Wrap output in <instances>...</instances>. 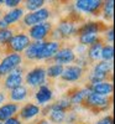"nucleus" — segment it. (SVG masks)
Masks as SVG:
<instances>
[{
	"label": "nucleus",
	"mask_w": 115,
	"mask_h": 124,
	"mask_svg": "<svg viewBox=\"0 0 115 124\" xmlns=\"http://www.w3.org/2000/svg\"><path fill=\"white\" fill-rule=\"evenodd\" d=\"M100 37L98 34H84V35H79V42L80 45L89 47L90 45L95 44L97 41H99Z\"/></svg>",
	"instance_id": "393cba45"
},
{
	"label": "nucleus",
	"mask_w": 115,
	"mask_h": 124,
	"mask_svg": "<svg viewBox=\"0 0 115 124\" xmlns=\"http://www.w3.org/2000/svg\"><path fill=\"white\" fill-rule=\"evenodd\" d=\"M37 124H51L47 119H41L40 122H37Z\"/></svg>",
	"instance_id": "79ce46f5"
},
{
	"label": "nucleus",
	"mask_w": 115,
	"mask_h": 124,
	"mask_svg": "<svg viewBox=\"0 0 115 124\" xmlns=\"http://www.w3.org/2000/svg\"><path fill=\"white\" fill-rule=\"evenodd\" d=\"M90 93H92L90 89L88 87H84V88L77 89L74 93H72L68 99H69L72 106H79V104H82V103L87 99V97L90 94Z\"/></svg>",
	"instance_id": "f3484780"
},
{
	"label": "nucleus",
	"mask_w": 115,
	"mask_h": 124,
	"mask_svg": "<svg viewBox=\"0 0 115 124\" xmlns=\"http://www.w3.org/2000/svg\"><path fill=\"white\" fill-rule=\"evenodd\" d=\"M111 62H105V61H99L98 63H95V66H94L93 71L97 72V73H100V75H105L108 76L110 72H111Z\"/></svg>",
	"instance_id": "a878e982"
},
{
	"label": "nucleus",
	"mask_w": 115,
	"mask_h": 124,
	"mask_svg": "<svg viewBox=\"0 0 115 124\" xmlns=\"http://www.w3.org/2000/svg\"><path fill=\"white\" fill-rule=\"evenodd\" d=\"M22 63V56L20 54H7L0 62V77L9 75L11 71L20 67Z\"/></svg>",
	"instance_id": "f257e3e1"
},
{
	"label": "nucleus",
	"mask_w": 115,
	"mask_h": 124,
	"mask_svg": "<svg viewBox=\"0 0 115 124\" xmlns=\"http://www.w3.org/2000/svg\"><path fill=\"white\" fill-rule=\"evenodd\" d=\"M103 30V26L100 23L95 21H88L86 24H83L79 29H77L78 35H84V34H98Z\"/></svg>",
	"instance_id": "6ab92c4d"
},
{
	"label": "nucleus",
	"mask_w": 115,
	"mask_h": 124,
	"mask_svg": "<svg viewBox=\"0 0 115 124\" xmlns=\"http://www.w3.org/2000/svg\"><path fill=\"white\" fill-rule=\"evenodd\" d=\"M61 48V44L57 41H45V44L41 48L40 54L36 60H50L53 58V56L57 54V51Z\"/></svg>",
	"instance_id": "1a4fd4ad"
},
{
	"label": "nucleus",
	"mask_w": 115,
	"mask_h": 124,
	"mask_svg": "<svg viewBox=\"0 0 115 124\" xmlns=\"http://www.w3.org/2000/svg\"><path fill=\"white\" fill-rule=\"evenodd\" d=\"M72 108V104L68 98H63V99H59L56 103L51 104V109H55V110H62V112H66L68 109Z\"/></svg>",
	"instance_id": "cd10ccee"
},
{
	"label": "nucleus",
	"mask_w": 115,
	"mask_h": 124,
	"mask_svg": "<svg viewBox=\"0 0 115 124\" xmlns=\"http://www.w3.org/2000/svg\"><path fill=\"white\" fill-rule=\"evenodd\" d=\"M3 124H22V123H21V119H20V118L13 117V118H10V119L5 120Z\"/></svg>",
	"instance_id": "58836bf2"
},
{
	"label": "nucleus",
	"mask_w": 115,
	"mask_h": 124,
	"mask_svg": "<svg viewBox=\"0 0 115 124\" xmlns=\"http://www.w3.org/2000/svg\"><path fill=\"white\" fill-rule=\"evenodd\" d=\"M101 47H103V41L101 39L99 41H97L95 44L90 45L89 47H87V57L88 60H92V61H98L100 60V51H101Z\"/></svg>",
	"instance_id": "412c9836"
},
{
	"label": "nucleus",
	"mask_w": 115,
	"mask_h": 124,
	"mask_svg": "<svg viewBox=\"0 0 115 124\" xmlns=\"http://www.w3.org/2000/svg\"><path fill=\"white\" fill-rule=\"evenodd\" d=\"M52 60H53L57 65H61V66L65 67V65L73 63V62H74L76 54H74V51L69 47H61Z\"/></svg>",
	"instance_id": "6e6552de"
},
{
	"label": "nucleus",
	"mask_w": 115,
	"mask_h": 124,
	"mask_svg": "<svg viewBox=\"0 0 115 124\" xmlns=\"http://www.w3.org/2000/svg\"><path fill=\"white\" fill-rule=\"evenodd\" d=\"M77 119H78L77 113H76V112H71V113H68V114H66L65 122H66L67 124H74V123L77 122Z\"/></svg>",
	"instance_id": "72a5a7b5"
},
{
	"label": "nucleus",
	"mask_w": 115,
	"mask_h": 124,
	"mask_svg": "<svg viewBox=\"0 0 115 124\" xmlns=\"http://www.w3.org/2000/svg\"><path fill=\"white\" fill-rule=\"evenodd\" d=\"M101 5L103 1H100V0H78L74 4L78 11L86 13L89 15H98L101 9Z\"/></svg>",
	"instance_id": "423d86ee"
},
{
	"label": "nucleus",
	"mask_w": 115,
	"mask_h": 124,
	"mask_svg": "<svg viewBox=\"0 0 115 124\" xmlns=\"http://www.w3.org/2000/svg\"><path fill=\"white\" fill-rule=\"evenodd\" d=\"M22 73H24V70L21 67H17L15 68L14 71H11L9 75L5 76V88L13 91L20 86H22V81H24V77H22Z\"/></svg>",
	"instance_id": "0eeeda50"
},
{
	"label": "nucleus",
	"mask_w": 115,
	"mask_h": 124,
	"mask_svg": "<svg viewBox=\"0 0 115 124\" xmlns=\"http://www.w3.org/2000/svg\"><path fill=\"white\" fill-rule=\"evenodd\" d=\"M74 54H78L79 56H84V55H87V47L79 44V45H78V46L76 47V51H74Z\"/></svg>",
	"instance_id": "4c0bfd02"
},
{
	"label": "nucleus",
	"mask_w": 115,
	"mask_h": 124,
	"mask_svg": "<svg viewBox=\"0 0 115 124\" xmlns=\"http://www.w3.org/2000/svg\"><path fill=\"white\" fill-rule=\"evenodd\" d=\"M6 99V96H5V93L0 91V106H1V103H4Z\"/></svg>",
	"instance_id": "ea45409f"
},
{
	"label": "nucleus",
	"mask_w": 115,
	"mask_h": 124,
	"mask_svg": "<svg viewBox=\"0 0 115 124\" xmlns=\"http://www.w3.org/2000/svg\"><path fill=\"white\" fill-rule=\"evenodd\" d=\"M95 124H114V118L113 116H105L101 119H99Z\"/></svg>",
	"instance_id": "c9c22d12"
},
{
	"label": "nucleus",
	"mask_w": 115,
	"mask_h": 124,
	"mask_svg": "<svg viewBox=\"0 0 115 124\" xmlns=\"http://www.w3.org/2000/svg\"><path fill=\"white\" fill-rule=\"evenodd\" d=\"M43 44H45V41H34V42H31L27 46V48L24 51L25 57L27 60H36L41 48H42V46H43Z\"/></svg>",
	"instance_id": "aec40b11"
},
{
	"label": "nucleus",
	"mask_w": 115,
	"mask_h": 124,
	"mask_svg": "<svg viewBox=\"0 0 115 124\" xmlns=\"http://www.w3.org/2000/svg\"><path fill=\"white\" fill-rule=\"evenodd\" d=\"M48 118L51 122V124H62L66 119V112H62V110H55V109H51L48 113Z\"/></svg>",
	"instance_id": "5701e85b"
},
{
	"label": "nucleus",
	"mask_w": 115,
	"mask_h": 124,
	"mask_svg": "<svg viewBox=\"0 0 115 124\" xmlns=\"http://www.w3.org/2000/svg\"><path fill=\"white\" fill-rule=\"evenodd\" d=\"M1 3H4V5L7 6V8H13V9H15V8H19V5H20V0H5V1H1Z\"/></svg>",
	"instance_id": "e433bc0d"
},
{
	"label": "nucleus",
	"mask_w": 115,
	"mask_h": 124,
	"mask_svg": "<svg viewBox=\"0 0 115 124\" xmlns=\"http://www.w3.org/2000/svg\"><path fill=\"white\" fill-rule=\"evenodd\" d=\"M50 15H51V11L47 8H41V9L36 10V11L25 14L22 17V23L25 26H27L30 29L31 26H35L40 23H45L50 17Z\"/></svg>",
	"instance_id": "f03ea898"
},
{
	"label": "nucleus",
	"mask_w": 115,
	"mask_h": 124,
	"mask_svg": "<svg viewBox=\"0 0 115 124\" xmlns=\"http://www.w3.org/2000/svg\"><path fill=\"white\" fill-rule=\"evenodd\" d=\"M0 124H3V123H0Z\"/></svg>",
	"instance_id": "c03bdc74"
},
{
	"label": "nucleus",
	"mask_w": 115,
	"mask_h": 124,
	"mask_svg": "<svg viewBox=\"0 0 115 124\" xmlns=\"http://www.w3.org/2000/svg\"><path fill=\"white\" fill-rule=\"evenodd\" d=\"M30 44H31L30 37L24 32H20V34H16L11 37L10 42L7 44V47L11 52L20 54V52H24Z\"/></svg>",
	"instance_id": "39448f33"
},
{
	"label": "nucleus",
	"mask_w": 115,
	"mask_h": 124,
	"mask_svg": "<svg viewBox=\"0 0 115 124\" xmlns=\"http://www.w3.org/2000/svg\"><path fill=\"white\" fill-rule=\"evenodd\" d=\"M52 31V25L48 21L40 23L35 26H31L29 29V37L30 40L32 39L34 41H43Z\"/></svg>",
	"instance_id": "20e7f679"
},
{
	"label": "nucleus",
	"mask_w": 115,
	"mask_h": 124,
	"mask_svg": "<svg viewBox=\"0 0 115 124\" xmlns=\"http://www.w3.org/2000/svg\"><path fill=\"white\" fill-rule=\"evenodd\" d=\"M25 82L29 87H41L46 83V70L43 67H36L29 71L25 76Z\"/></svg>",
	"instance_id": "7ed1b4c3"
},
{
	"label": "nucleus",
	"mask_w": 115,
	"mask_h": 124,
	"mask_svg": "<svg viewBox=\"0 0 115 124\" xmlns=\"http://www.w3.org/2000/svg\"><path fill=\"white\" fill-rule=\"evenodd\" d=\"M21 17H24V9L22 8H15V9H11L10 11H7L6 14H4L3 20L5 21V24L7 26H10V25L17 23Z\"/></svg>",
	"instance_id": "a211bd4d"
},
{
	"label": "nucleus",
	"mask_w": 115,
	"mask_h": 124,
	"mask_svg": "<svg viewBox=\"0 0 115 124\" xmlns=\"http://www.w3.org/2000/svg\"><path fill=\"white\" fill-rule=\"evenodd\" d=\"M107 78H108V76L97 73V72H94V71H92V72H90V75H89V82H90V85L99 83V82H104Z\"/></svg>",
	"instance_id": "2f4dec72"
},
{
	"label": "nucleus",
	"mask_w": 115,
	"mask_h": 124,
	"mask_svg": "<svg viewBox=\"0 0 115 124\" xmlns=\"http://www.w3.org/2000/svg\"><path fill=\"white\" fill-rule=\"evenodd\" d=\"M19 112V106L16 103H4L0 106V123L15 117Z\"/></svg>",
	"instance_id": "dca6fc26"
},
{
	"label": "nucleus",
	"mask_w": 115,
	"mask_h": 124,
	"mask_svg": "<svg viewBox=\"0 0 115 124\" xmlns=\"http://www.w3.org/2000/svg\"><path fill=\"white\" fill-rule=\"evenodd\" d=\"M83 75V68L78 67L76 65H71L63 68V72L61 75V78L65 82H76L78 81Z\"/></svg>",
	"instance_id": "9b49d317"
},
{
	"label": "nucleus",
	"mask_w": 115,
	"mask_h": 124,
	"mask_svg": "<svg viewBox=\"0 0 115 124\" xmlns=\"http://www.w3.org/2000/svg\"><path fill=\"white\" fill-rule=\"evenodd\" d=\"M84 102L87 103V106L90 107V108H94V109H107L109 107L110 99H109V97H104V96L95 94V93H90Z\"/></svg>",
	"instance_id": "9d476101"
},
{
	"label": "nucleus",
	"mask_w": 115,
	"mask_h": 124,
	"mask_svg": "<svg viewBox=\"0 0 115 124\" xmlns=\"http://www.w3.org/2000/svg\"><path fill=\"white\" fill-rule=\"evenodd\" d=\"M56 30L59 32L62 39L63 37H71L77 32V26L72 20H62V21L58 24Z\"/></svg>",
	"instance_id": "4468645a"
},
{
	"label": "nucleus",
	"mask_w": 115,
	"mask_h": 124,
	"mask_svg": "<svg viewBox=\"0 0 115 124\" xmlns=\"http://www.w3.org/2000/svg\"><path fill=\"white\" fill-rule=\"evenodd\" d=\"M35 98L40 106H47L48 102L53 98V92L48 86H41L35 93Z\"/></svg>",
	"instance_id": "ddd939ff"
},
{
	"label": "nucleus",
	"mask_w": 115,
	"mask_h": 124,
	"mask_svg": "<svg viewBox=\"0 0 115 124\" xmlns=\"http://www.w3.org/2000/svg\"><path fill=\"white\" fill-rule=\"evenodd\" d=\"M5 29H7V25L5 24L3 19H0V30H5Z\"/></svg>",
	"instance_id": "a19ab883"
},
{
	"label": "nucleus",
	"mask_w": 115,
	"mask_h": 124,
	"mask_svg": "<svg viewBox=\"0 0 115 124\" xmlns=\"http://www.w3.org/2000/svg\"><path fill=\"white\" fill-rule=\"evenodd\" d=\"M43 4H45L43 0H27L25 3V8L29 10V13H32L41 8H43Z\"/></svg>",
	"instance_id": "7c9ffc66"
},
{
	"label": "nucleus",
	"mask_w": 115,
	"mask_h": 124,
	"mask_svg": "<svg viewBox=\"0 0 115 124\" xmlns=\"http://www.w3.org/2000/svg\"><path fill=\"white\" fill-rule=\"evenodd\" d=\"M63 66L61 65H57V63H53L47 67L46 70V77H50V78H57V77H61L62 72H63Z\"/></svg>",
	"instance_id": "bb28decb"
},
{
	"label": "nucleus",
	"mask_w": 115,
	"mask_h": 124,
	"mask_svg": "<svg viewBox=\"0 0 115 124\" xmlns=\"http://www.w3.org/2000/svg\"><path fill=\"white\" fill-rule=\"evenodd\" d=\"M105 39L108 41V44H110V45L113 44V41H114V29H113V26L105 31Z\"/></svg>",
	"instance_id": "f704fd0d"
},
{
	"label": "nucleus",
	"mask_w": 115,
	"mask_h": 124,
	"mask_svg": "<svg viewBox=\"0 0 115 124\" xmlns=\"http://www.w3.org/2000/svg\"><path fill=\"white\" fill-rule=\"evenodd\" d=\"M74 62H76V66H78V67H84V66H87L88 65V62H89V60H88V57H87V55H84V56H79L78 58L76 57V60H74Z\"/></svg>",
	"instance_id": "473e14b6"
},
{
	"label": "nucleus",
	"mask_w": 115,
	"mask_h": 124,
	"mask_svg": "<svg viewBox=\"0 0 115 124\" xmlns=\"http://www.w3.org/2000/svg\"><path fill=\"white\" fill-rule=\"evenodd\" d=\"M0 4H1V1H0Z\"/></svg>",
	"instance_id": "37998d69"
},
{
	"label": "nucleus",
	"mask_w": 115,
	"mask_h": 124,
	"mask_svg": "<svg viewBox=\"0 0 115 124\" xmlns=\"http://www.w3.org/2000/svg\"><path fill=\"white\" fill-rule=\"evenodd\" d=\"M113 58H114V46L110 44L103 45L101 51H100V61L111 62Z\"/></svg>",
	"instance_id": "b1692460"
},
{
	"label": "nucleus",
	"mask_w": 115,
	"mask_h": 124,
	"mask_svg": "<svg viewBox=\"0 0 115 124\" xmlns=\"http://www.w3.org/2000/svg\"><path fill=\"white\" fill-rule=\"evenodd\" d=\"M29 94V89L25 86H20L13 91H10V99L13 102H22Z\"/></svg>",
	"instance_id": "4be33fe9"
},
{
	"label": "nucleus",
	"mask_w": 115,
	"mask_h": 124,
	"mask_svg": "<svg viewBox=\"0 0 115 124\" xmlns=\"http://www.w3.org/2000/svg\"><path fill=\"white\" fill-rule=\"evenodd\" d=\"M41 113V108L37 104H34V103H27L25 104L21 109H20V119H24V120H30L35 118L36 116H38Z\"/></svg>",
	"instance_id": "2eb2a0df"
},
{
	"label": "nucleus",
	"mask_w": 115,
	"mask_h": 124,
	"mask_svg": "<svg viewBox=\"0 0 115 124\" xmlns=\"http://www.w3.org/2000/svg\"><path fill=\"white\" fill-rule=\"evenodd\" d=\"M92 93H95V94H99V96H104V97H108L113 93V83L111 82H99V83H94V85H89L87 86Z\"/></svg>",
	"instance_id": "f8f14e48"
},
{
	"label": "nucleus",
	"mask_w": 115,
	"mask_h": 124,
	"mask_svg": "<svg viewBox=\"0 0 115 124\" xmlns=\"http://www.w3.org/2000/svg\"><path fill=\"white\" fill-rule=\"evenodd\" d=\"M14 36V31L11 29H5V30H0V45L6 46L11 37Z\"/></svg>",
	"instance_id": "c756f323"
},
{
	"label": "nucleus",
	"mask_w": 115,
	"mask_h": 124,
	"mask_svg": "<svg viewBox=\"0 0 115 124\" xmlns=\"http://www.w3.org/2000/svg\"><path fill=\"white\" fill-rule=\"evenodd\" d=\"M103 9V15L107 20H111L114 16V1L113 0H108V1L103 3L101 5Z\"/></svg>",
	"instance_id": "c85d7f7f"
}]
</instances>
